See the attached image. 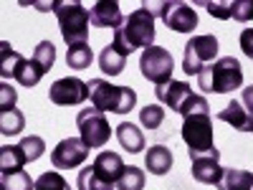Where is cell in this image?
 Masks as SVG:
<instances>
[{"label": "cell", "mask_w": 253, "mask_h": 190, "mask_svg": "<svg viewBox=\"0 0 253 190\" xmlns=\"http://www.w3.org/2000/svg\"><path fill=\"white\" fill-rule=\"evenodd\" d=\"M155 15L147 8H137L134 13H129L124 18V23L114 31V41L112 44L129 56L137 48H150L155 46Z\"/></svg>", "instance_id": "cell-1"}, {"label": "cell", "mask_w": 253, "mask_h": 190, "mask_svg": "<svg viewBox=\"0 0 253 190\" xmlns=\"http://www.w3.org/2000/svg\"><path fill=\"white\" fill-rule=\"evenodd\" d=\"M241 87H243V69L238 58L233 56H223L213 63H208L198 76V89L205 94H228Z\"/></svg>", "instance_id": "cell-2"}, {"label": "cell", "mask_w": 253, "mask_h": 190, "mask_svg": "<svg viewBox=\"0 0 253 190\" xmlns=\"http://www.w3.org/2000/svg\"><path fill=\"white\" fill-rule=\"evenodd\" d=\"M124 162L117 152H99L94 165L79 170L76 178V188L79 190H114V185L119 183L122 173H124Z\"/></svg>", "instance_id": "cell-3"}, {"label": "cell", "mask_w": 253, "mask_h": 190, "mask_svg": "<svg viewBox=\"0 0 253 190\" xmlns=\"http://www.w3.org/2000/svg\"><path fill=\"white\" fill-rule=\"evenodd\" d=\"M89 96L91 107L99 112H114V114H126L134 109L137 104V92L132 87H114V84L104 79H91L89 81Z\"/></svg>", "instance_id": "cell-4"}, {"label": "cell", "mask_w": 253, "mask_h": 190, "mask_svg": "<svg viewBox=\"0 0 253 190\" xmlns=\"http://www.w3.org/2000/svg\"><path fill=\"white\" fill-rule=\"evenodd\" d=\"M155 96L160 104H165V107H170L172 112L182 114V117H190V114H203V112H210V104L205 96L195 94L193 89H190V84L185 81H167L162 84V87L155 89Z\"/></svg>", "instance_id": "cell-5"}, {"label": "cell", "mask_w": 253, "mask_h": 190, "mask_svg": "<svg viewBox=\"0 0 253 190\" xmlns=\"http://www.w3.org/2000/svg\"><path fill=\"white\" fill-rule=\"evenodd\" d=\"M182 142L187 144L190 160L203 157V155H220L213 142V122H210V112L203 114H190L182 122Z\"/></svg>", "instance_id": "cell-6"}, {"label": "cell", "mask_w": 253, "mask_h": 190, "mask_svg": "<svg viewBox=\"0 0 253 190\" xmlns=\"http://www.w3.org/2000/svg\"><path fill=\"white\" fill-rule=\"evenodd\" d=\"M56 15H58V28L66 41V46L86 44L89 28H91V15L81 3H56Z\"/></svg>", "instance_id": "cell-7"}, {"label": "cell", "mask_w": 253, "mask_h": 190, "mask_svg": "<svg viewBox=\"0 0 253 190\" xmlns=\"http://www.w3.org/2000/svg\"><path fill=\"white\" fill-rule=\"evenodd\" d=\"M142 8H147L152 15H160L165 26L175 33H190L198 26V13L187 3H180V0H175V3H170V0H165V3H142Z\"/></svg>", "instance_id": "cell-8"}, {"label": "cell", "mask_w": 253, "mask_h": 190, "mask_svg": "<svg viewBox=\"0 0 253 190\" xmlns=\"http://www.w3.org/2000/svg\"><path fill=\"white\" fill-rule=\"evenodd\" d=\"M218 56V38L215 36H193L185 44V56H182V71L187 76H200V71L213 63Z\"/></svg>", "instance_id": "cell-9"}, {"label": "cell", "mask_w": 253, "mask_h": 190, "mask_svg": "<svg viewBox=\"0 0 253 190\" xmlns=\"http://www.w3.org/2000/svg\"><path fill=\"white\" fill-rule=\"evenodd\" d=\"M76 127H79L81 140L89 150H101L112 140V124L99 109H81L76 114Z\"/></svg>", "instance_id": "cell-10"}, {"label": "cell", "mask_w": 253, "mask_h": 190, "mask_svg": "<svg viewBox=\"0 0 253 190\" xmlns=\"http://www.w3.org/2000/svg\"><path fill=\"white\" fill-rule=\"evenodd\" d=\"M139 69H142V76L147 81H152L155 87H162V84L172 81V69H175L172 53L162 46L144 48V53L139 58Z\"/></svg>", "instance_id": "cell-11"}, {"label": "cell", "mask_w": 253, "mask_h": 190, "mask_svg": "<svg viewBox=\"0 0 253 190\" xmlns=\"http://www.w3.org/2000/svg\"><path fill=\"white\" fill-rule=\"evenodd\" d=\"M48 99L58 107H79L89 99V81H81L76 76L58 79L56 84H51Z\"/></svg>", "instance_id": "cell-12"}, {"label": "cell", "mask_w": 253, "mask_h": 190, "mask_svg": "<svg viewBox=\"0 0 253 190\" xmlns=\"http://www.w3.org/2000/svg\"><path fill=\"white\" fill-rule=\"evenodd\" d=\"M86 157H89V147L84 144V140H76V137L61 140L51 152V162H53L56 170H71V167H79L81 162H86Z\"/></svg>", "instance_id": "cell-13"}, {"label": "cell", "mask_w": 253, "mask_h": 190, "mask_svg": "<svg viewBox=\"0 0 253 190\" xmlns=\"http://www.w3.org/2000/svg\"><path fill=\"white\" fill-rule=\"evenodd\" d=\"M208 8L210 15L215 18H233L238 23H248L253 20V0H230V3H200Z\"/></svg>", "instance_id": "cell-14"}, {"label": "cell", "mask_w": 253, "mask_h": 190, "mask_svg": "<svg viewBox=\"0 0 253 190\" xmlns=\"http://www.w3.org/2000/svg\"><path fill=\"white\" fill-rule=\"evenodd\" d=\"M89 15H91V26L96 28H119L124 23L122 8L117 0H99V3L91 5Z\"/></svg>", "instance_id": "cell-15"}, {"label": "cell", "mask_w": 253, "mask_h": 190, "mask_svg": "<svg viewBox=\"0 0 253 190\" xmlns=\"http://www.w3.org/2000/svg\"><path fill=\"white\" fill-rule=\"evenodd\" d=\"M193 178L203 185H218L223 178V167H220V155H203L193 160Z\"/></svg>", "instance_id": "cell-16"}, {"label": "cell", "mask_w": 253, "mask_h": 190, "mask_svg": "<svg viewBox=\"0 0 253 190\" xmlns=\"http://www.w3.org/2000/svg\"><path fill=\"white\" fill-rule=\"evenodd\" d=\"M117 140L122 144V150H126L129 155H137V152L144 150V135H142L139 127L132 124V122L117 124Z\"/></svg>", "instance_id": "cell-17"}, {"label": "cell", "mask_w": 253, "mask_h": 190, "mask_svg": "<svg viewBox=\"0 0 253 190\" xmlns=\"http://www.w3.org/2000/svg\"><path fill=\"white\" fill-rule=\"evenodd\" d=\"M144 165L152 175H165V173H170V167H172V152L167 150L165 144H152L144 155Z\"/></svg>", "instance_id": "cell-18"}, {"label": "cell", "mask_w": 253, "mask_h": 190, "mask_svg": "<svg viewBox=\"0 0 253 190\" xmlns=\"http://www.w3.org/2000/svg\"><path fill=\"white\" fill-rule=\"evenodd\" d=\"M218 119H220V122H228V124L233 127V130H238V132H251V130H253L251 119H248L243 104H241V99H233L225 109H220V112H218Z\"/></svg>", "instance_id": "cell-19"}, {"label": "cell", "mask_w": 253, "mask_h": 190, "mask_svg": "<svg viewBox=\"0 0 253 190\" xmlns=\"http://www.w3.org/2000/svg\"><path fill=\"white\" fill-rule=\"evenodd\" d=\"M124 66H126V56L114 44L101 48V53H99V69L107 76H119L124 71Z\"/></svg>", "instance_id": "cell-20"}, {"label": "cell", "mask_w": 253, "mask_h": 190, "mask_svg": "<svg viewBox=\"0 0 253 190\" xmlns=\"http://www.w3.org/2000/svg\"><path fill=\"white\" fill-rule=\"evenodd\" d=\"M46 76V69L31 56V58H23L18 63V69L13 74V79L20 84V87H36V84Z\"/></svg>", "instance_id": "cell-21"}, {"label": "cell", "mask_w": 253, "mask_h": 190, "mask_svg": "<svg viewBox=\"0 0 253 190\" xmlns=\"http://www.w3.org/2000/svg\"><path fill=\"white\" fill-rule=\"evenodd\" d=\"M218 190H253V173L230 167L223 170V178L218 183Z\"/></svg>", "instance_id": "cell-22"}, {"label": "cell", "mask_w": 253, "mask_h": 190, "mask_svg": "<svg viewBox=\"0 0 253 190\" xmlns=\"http://www.w3.org/2000/svg\"><path fill=\"white\" fill-rule=\"evenodd\" d=\"M26 152L20 150V144H5L0 147V175L3 173H15V170H23L26 165Z\"/></svg>", "instance_id": "cell-23"}, {"label": "cell", "mask_w": 253, "mask_h": 190, "mask_svg": "<svg viewBox=\"0 0 253 190\" xmlns=\"http://www.w3.org/2000/svg\"><path fill=\"white\" fill-rule=\"evenodd\" d=\"M94 61V53L89 48V44H76V46H69L66 51V66L74 69V71H84L89 69Z\"/></svg>", "instance_id": "cell-24"}, {"label": "cell", "mask_w": 253, "mask_h": 190, "mask_svg": "<svg viewBox=\"0 0 253 190\" xmlns=\"http://www.w3.org/2000/svg\"><path fill=\"white\" fill-rule=\"evenodd\" d=\"M26 130V117L20 109H0V132L5 137L20 135Z\"/></svg>", "instance_id": "cell-25"}, {"label": "cell", "mask_w": 253, "mask_h": 190, "mask_svg": "<svg viewBox=\"0 0 253 190\" xmlns=\"http://www.w3.org/2000/svg\"><path fill=\"white\" fill-rule=\"evenodd\" d=\"M23 61V56H20L8 41H3L0 44V74H3V79L8 81V79H13V74H15V69H18V63Z\"/></svg>", "instance_id": "cell-26"}, {"label": "cell", "mask_w": 253, "mask_h": 190, "mask_svg": "<svg viewBox=\"0 0 253 190\" xmlns=\"http://www.w3.org/2000/svg\"><path fill=\"white\" fill-rule=\"evenodd\" d=\"M0 183H3V190H36V180H31V175L26 170L3 173Z\"/></svg>", "instance_id": "cell-27"}, {"label": "cell", "mask_w": 253, "mask_h": 190, "mask_svg": "<svg viewBox=\"0 0 253 190\" xmlns=\"http://www.w3.org/2000/svg\"><path fill=\"white\" fill-rule=\"evenodd\" d=\"M117 190H144V173L137 165H126L117 183Z\"/></svg>", "instance_id": "cell-28"}, {"label": "cell", "mask_w": 253, "mask_h": 190, "mask_svg": "<svg viewBox=\"0 0 253 190\" xmlns=\"http://www.w3.org/2000/svg\"><path fill=\"white\" fill-rule=\"evenodd\" d=\"M139 122L147 130H160L165 122V109L162 104H147L144 109H139Z\"/></svg>", "instance_id": "cell-29"}, {"label": "cell", "mask_w": 253, "mask_h": 190, "mask_svg": "<svg viewBox=\"0 0 253 190\" xmlns=\"http://www.w3.org/2000/svg\"><path fill=\"white\" fill-rule=\"evenodd\" d=\"M20 150L26 152V160H28V162H36L41 155L46 152V142L41 140L38 135H31V137H23V140H20Z\"/></svg>", "instance_id": "cell-30"}, {"label": "cell", "mask_w": 253, "mask_h": 190, "mask_svg": "<svg viewBox=\"0 0 253 190\" xmlns=\"http://www.w3.org/2000/svg\"><path fill=\"white\" fill-rule=\"evenodd\" d=\"M36 190H71V185L63 180L61 173L51 170V173H43L36 180Z\"/></svg>", "instance_id": "cell-31"}, {"label": "cell", "mask_w": 253, "mask_h": 190, "mask_svg": "<svg viewBox=\"0 0 253 190\" xmlns=\"http://www.w3.org/2000/svg\"><path fill=\"white\" fill-rule=\"evenodd\" d=\"M33 58H36L46 71H51L53 61H56V46L51 44V41H41V44L36 46V51H33Z\"/></svg>", "instance_id": "cell-32"}, {"label": "cell", "mask_w": 253, "mask_h": 190, "mask_svg": "<svg viewBox=\"0 0 253 190\" xmlns=\"http://www.w3.org/2000/svg\"><path fill=\"white\" fill-rule=\"evenodd\" d=\"M15 99H18V94L10 84L8 81L0 84V109H15Z\"/></svg>", "instance_id": "cell-33"}, {"label": "cell", "mask_w": 253, "mask_h": 190, "mask_svg": "<svg viewBox=\"0 0 253 190\" xmlns=\"http://www.w3.org/2000/svg\"><path fill=\"white\" fill-rule=\"evenodd\" d=\"M238 99H241L243 109H246V114H248V119H251V127H253V84L241 92V96H238ZM251 132H253V130H251Z\"/></svg>", "instance_id": "cell-34"}, {"label": "cell", "mask_w": 253, "mask_h": 190, "mask_svg": "<svg viewBox=\"0 0 253 190\" xmlns=\"http://www.w3.org/2000/svg\"><path fill=\"white\" fill-rule=\"evenodd\" d=\"M241 51L253 58V28H243L241 31Z\"/></svg>", "instance_id": "cell-35"}]
</instances>
